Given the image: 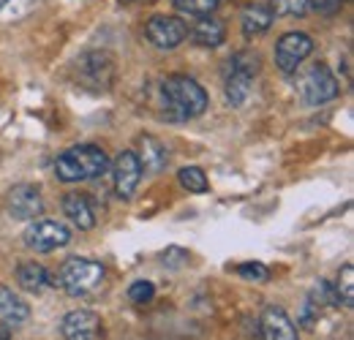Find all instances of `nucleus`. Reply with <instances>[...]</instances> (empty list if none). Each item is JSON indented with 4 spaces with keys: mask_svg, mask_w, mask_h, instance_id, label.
I'll use <instances>...</instances> for the list:
<instances>
[{
    "mask_svg": "<svg viewBox=\"0 0 354 340\" xmlns=\"http://www.w3.org/2000/svg\"><path fill=\"white\" fill-rule=\"evenodd\" d=\"M272 8H270V3H262V0H254V3H248L245 8H243V14H240V25H243V36L245 39H257V36H262L270 30V25H272Z\"/></svg>",
    "mask_w": 354,
    "mask_h": 340,
    "instance_id": "obj_13",
    "label": "nucleus"
},
{
    "mask_svg": "<svg viewBox=\"0 0 354 340\" xmlns=\"http://www.w3.org/2000/svg\"><path fill=\"white\" fill-rule=\"evenodd\" d=\"M44 210V202H41V193L36 185H14L8 191V213L17 220H33L39 218Z\"/></svg>",
    "mask_w": 354,
    "mask_h": 340,
    "instance_id": "obj_9",
    "label": "nucleus"
},
{
    "mask_svg": "<svg viewBox=\"0 0 354 340\" xmlns=\"http://www.w3.org/2000/svg\"><path fill=\"white\" fill-rule=\"evenodd\" d=\"M17 283L25 292L39 294V292H44V286L49 283V272H46L41 264H36V261H22L17 267Z\"/></svg>",
    "mask_w": 354,
    "mask_h": 340,
    "instance_id": "obj_18",
    "label": "nucleus"
},
{
    "mask_svg": "<svg viewBox=\"0 0 354 340\" xmlns=\"http://www.w3.org/2000/svg\"><path fill=\"white\" fill-rule=\"evenodd\" d=\"M226 98L232 106H243L251 95V82L259 74V55L254 52H237L226 63Z\"/></svg>",
    "mask_w": 354,
    "mask_h": 340,
    "instance_id": "obj_4",
    "label": "nucleus"
},
{
    "mask_svg": "<svg viewBox=\"0 0 354 340\" xmlns=\"http://www.w3.org/2000/svg\"><path fill=\"white\" fill-rule=\"evenodd\" d=\"M177 180H180V185H183L185 191H191V193H205V191L210 188L207 174L199 169V167H183V169L177 171Z\"/></svg>",
    "mask_w": 354,
    "mask_h": 340,
    "instance_id": "obj_19",
    "label": "nucleus"
},
{
    "mask_svg": "<svg viewBox=\"0 0 354 340\" xmlns=\"http://www.w3.org/2000/svg\"><path fill=\"white\" fill-rule=\"evenodd\" d=\"M30 308L25 305V299L17 297L8 286H0V321L6 327H17L22 321H28Z\"/></svg>",
    "mask_w": 354,
    "mask_h": 340,
    "instance_id": "obj_16",
    "label": "nucleus"
},
{
    "mask_svg": "<svg viewBox=\"0 0 354 340\" xmlns=\"http://www.w3.org/2000/svg\"><path fill=\"white\" fill-rule=\"evenodd\" d=\"M63 213L66 218H71L74 226L80 229H93L95 226V210H93V202H90L88 193H80V191H71L63 196Z\"/></svg>",
    "mask_w": 354,
    "mask_h": 340,
    "instance_id": "obj_14",
    "label": "nucleus"
},
{
    "mask_svg": "<svg viewBox=\"0 0 354 340\" xmlns=\"http://www.w3.org/2000/svg\"><path fill=\"white\" fill-rule=\"evenodd\" d=\"M161 109H164V120L169 123H185L199 117L207 109V93L191 77H167L161 82Z\"/></svg>",
    "mask_w": 354,
    "mask_h": 340,
    "instance_id": "obj_1",
    "label": "nucleus"
},
{
    "mask_svg": "<svg viewBox=\"0 0 354 340\" xmlns=\"http://www.w3.org/2000/svg\"><path fill=\"white\" fill-rule=\"evenodd\" d=\"M115 191H118V196L120 199H131L133 191L139 188V180H142V164H139V158H136V153L133 150H123L120 155H118V161H115Z\"/></svg>",
    "mask_w": 354,
    "mask_h": 340,
    "instance_id": "obj_11",
    "label": "nucleus"
},
{
    "mask_svg": "<svg viewBox=\"0 0 354 340\" xmlns=\"http://www.w3.org/2000/svg\"><path fill=\"white\" fill-rule=\"evenodd\" d=\"M237 275L245 278V281H254V283H267L270 281V270L259 261H245L237 267Z\"/></svg>",
    "mask_w": 354,
    "mask_h": 340,
    "instance_id": "obj_23",
    "label": "nucleus"
},
{
    "mask_svg": "<svg viewBox=\"0 0 354 340\" xmlns=\"http://www.w3.org/2000/svg\"><path fill=\"white\" fill-rule=\"evenodd\" d=\"M344 0H308V6H313L319 14H335L341 8Z\"/></svg>",
    "mask_w": 354,
    "mask_h": 340,
    "instance_id": "obj_26",
    "label": "nucleus"
},
{
    "mask_svg": "<svg viewBox=\"0 0 354 340\" xmlns=\"http://www.w3.org/2000/svg\"><path fill=\"white\" fill-rule=\"evenodd\" d=\"M308 299L313 302V305H341V299H338V294H335V286L327 283V281H319L316 289L310 292Z\"/></svg>",
    "mask_w": 354,
    "mask_h": 340,
    "instance_id": "obj_24",
    "label": "nucleus"
},
{
    "mask_svg": "<svg viewBox=\"0 0 354 340\" xmlns=\"http://www.w3.org/2000/svg\"><path fill=\"white\" fill-rule=\"evenodd\" d=\"M101 281H104V267L98 261L71 256L60 270L57 286H63V292L71 297H85L101 286Z\"/></svg>",
    "mask_w": 354,
    "mask_h": 340,
    "instance_id": "obj_3",
    "label": "nucleus"
},
{
    "mask_svg": "<svg viewBox=\"0 0 354 340\" xmlns=\"http://www.w3.org/2000/svg\"><path fill=\"white\" fill-rule=\"evenodd\" d=\"M259 327H262V340H300L295 321L286 316L283 308H275V305H270L262 313Z\"/></svg>",
    "mask_w": 354,
    "mask_h": 340,
    "instance_id": "obj_12",
    "label": "nucleus"
},
{
    "mask_svg": "<svg viewBox=\"0 0 354 340\" xmlns=\"http://www.w3.org/2000/svg\"><path fill=\"white\" fill-rule=\"evenodd\" d=\"M145 36L150 39V44H156L158 49H177L180 44L185 41L188 36V28L177 19V17H153L147 25H145Z\"/></svg>",
    "mask_w": 354,
    "mask_h": 340,
    "instance_id": "obj_8",
    "label": "nucleus"
},
{
    "mask_svg": "<svg viewBox=\"0 0 354 340\" xmlns=\"http://www.w3.org/2000/svg\"><path fill=\"white\" fill-rule=\"evenodd\" d=\"M60 332L66 340H98L101 338V319L93 310H71L63 316Z\"/></svg>",
    "mask_w": 354,
    "mask_h": 340,
    "instance_id": "obj_10",
    "label": "nucleus"
},
{
    "mask_svg": "<svg viewBox=\"0 0 354 340\" xmlns=\"http://www.w3.org/2000/svg\"><path fill=\"white\" fill-rule=\"evenodd\" d=\"M335 294H338V299H341L346 308L354 305V267L352 264H346V267L341 270L338 283H335Z\"/></svg>",
    "mask_w": 354,
    "mask_h": 340,
    "instance_id": "obj_21",
    "label": "nucleus"
},
{
    "mask_svg": "<svg viewBox=\"0 0 354 340\" xmlns=\"http://www.w3.org/2000/svg\"><path fill=\"white\" fill-rule=\"evenodd\" d=\"M191 41L205 49H216L226 39V25L216 17H199V22H194V28L188 30Z\"/></svg>",
    "mask_w": 354,
    "mask_h": 340,
    "instance_id": "obj_15",
    "label": "nucleus"
},
{
    "mask_svg": "<svg viewBox=\"0 0 354 340\" xmlns=\"http://www.w3.org/2000/svg\"><path fill=\"white\" fill-rule=\"evenodd\" d=\"M109 169V158L95 144H80L57 155L55 161V177L60 182H80V180H95Z\"/></svg>",
    "mask_w": 354,
    "mask_h": 340,
    "instance_id": "obj_2",
    "label": "nucleus"
},
{
    "mask_svg": "<svg viewBox=\"0 0 354 340\" xmlns=\"http://www.w3.org/2000/svg\"><path fill=\"white\" fill-rule=\"evenodd\" d=\"M25 245L36 254H49V251H57V248H66L71 243V232L57 223V220H49V218H41V220H33L28 229H25Z\"/></svg>",
    "mask_w": 354,
    "mask_h": 340,
    "instance_id": "obj_5",
    "label": "nucleus"
},
{
    "mask_svg": "<svg viewBox=\"0 0 354 340\" xmlns=\"http://www.w3.org/2000/svg\"><path fill=\"white\" fill-rule=\"evenodd\" d=\"M139 164H142V171H150V174H158V171L167 167V147L153 139V136H139Z\"/></svg>",
    "mask_w": 354,
    "mask_h": 340,
    "instance_id": "obj_17",
    "label": "nucleus"
},
{
    "mask_svg": "<svg viewBox=\"0 0 354 340\" xmlns=\"http://www.w3.org/2000/svg\"><path fill=\"white\" fill-rule=\"evenodd\" d=\"M310 52H313L310 36L297 33V30L283 33V36L278 39V46H275V66L281 68V74H295L297 66L308 57Z\"/></svg>",
    "mask_w": 354,
    "mask_h": 340,
    "instance_id": "obj_6",
    "label": "nucleus"
},
{
    "mask_svg": "<svg viewBox=\"0 0 354 340\" xmlns=\"http://www.w3.org/2000/svg\"><path fill=\"white\" fill-rule=\"evenodd\" d=\"M272 14L278 17H303L308 11V0H270Z\"/></svg>",
    "mask_w": 354,
    "mask_h": 340,
    "instance_id": "obj_22",
    "label": "nucleus"
},
{
    "mask_svg": "<svg viewBox=\"0 0 354 340\" xmlns=\"http://www.w3.org/2000/svg\"><path fill=\"white\" fill-rule=\"evenodd\" d=\"M175 8L180 14H188V17H210L221 0H172Z\"/></svg>",
    "mask_w": 354,
    "mask_h": 340,
    "instance_id": "obj_20",
    "label": "nucleus"
},
{
    "mask_svg": "<svg viewBox=\"0 0 354 340\" xmlns=\"http://www.w3.org/2000/svg\"><path fill=\"white\" fill-rule=\"evenodd\" d=\"M6 3H8V0H0V8H3V6H6Z\"/></svg>",
    "mask_w": 354,
    "mask_h": 340,
    "instance_id": "obj_27",
    "label": "nucleus"
},
{
    "mask_svg": "<svg viewBox=\"0 0 354 340\" xmlns=\"http://www.w3.org/2000/svg\"><path fill=\"white\" fill-rule=\"evenodd\" d=\"M153 297H156V286L150 281H136V283L129 286V299L136 302V305H145V302H150Z\"/></svg>",
    "mask_w": 354,
    "mask_h": 340,
    "instance_id": "obj_25",
    "label": "nucleus"
},
{
    "mask_svg": "<svg viewBox=\"0 0 354 340\" xmlns=\"http://www.w3.org/2000/svg\"><path fill=\"white\" fill-rule=\"evenodd\" d=\"M300 93H303V101L310 104V106L327 104V101H333L338 95V79L333 77V71L324 63H316L308 74L303 77Z\"/></svg>",
    "mask_w": 354,
    "mask_h": 340,
    "instance_id": "obj_7",
    "label": "nucleus"
}]
</instances>
